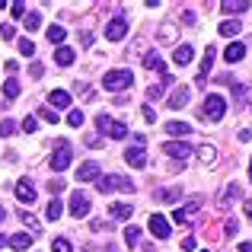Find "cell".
I'll use <instances>...</instances> for the list:
<instances>
[{"mask_svg":"<svg viewBox=\"0 0 252 252\" xmlns=\"http://www.w3.org/2000/svg\"><path fill=\"white\" fill-rule=\"evenodd\" d=\"M96 128H99V134H109L112 141H122V137H128V125L118 122V118H109L105 112L96 118Z\"/></svg>","mask_w":252,"mask_h":252,"instance_id":"obj_1","label":"cell"},{"mask_svg":"<svg viewBox=\"0 0 252 252\" xmlns=\"http://www.w3.org/2000/svg\"><path fill=\"white\" fill-rule=\"evenodd\" d=\"M131 83H134L131 70H105V77H102V86H105V90H112V93L128 90Z\"/></svg>","mask_w":252,"mask_h":252,"instance_id":"obj_2","label":"cell"},{"mask_svg":"<svg viewBox=\"0 0 252 252\" xmlns=\"http://www.w3.org/2000/svg\"><path fill=\"white\" fill-rule=\"evenodd\" d=\"M96 189L102 191V195H109V191H115V189L134 191V182H131L128 176H99V179H96Z\"/></svg>","mask_w":252,"mask_h":252,"instance_id":"obj_3","label":"cell"},{"mask_svg":"<svg viewBox=\"0 0 252 252\" xmlns=\"http://www.w3.org/2000/svg\"><path fill=\"white\" fill-rule=\"evenodd\" d=\"M223 115H227V99L217 96V93H208L204 96V118L208 122H220Z\"/></svg>","mask_w":252,"mask_h":252,"instance_id":"obj_4","label":"cell"},{"mask_svg":"<svg viewBox=\"0 0 252 252\" xmlns=\"http://www.w3.org/2000/svg\"><path fill=\"white\" fill-rule=\"evenodd\" d=\"M70 163H74V147H70L67 141H58L55 154H51V169H55V172H64Z\"/></svg>","mask_w":252,"mask_h":252,"instance_id":"obj_5","label":"cell"},{"mask_svg":"<svg viewBox=\"0 0 252 252\" xmlns=\"http://www.w3.org/2000/svg\"><path fill=\"white\" fill-rule=\"evenodd\" d=\"M201 204H204V198H189V204H182V208H176L172 211V220L176 223H189L191 220V214H198V211H201Z\"/></svg>","mask_w":252,"mask_h":252,"instance_id":"obj_6","label":"cell"},{"mask_svg":"<svg viewBox=\"0 0 252 252\" xmlns=\"http://www.w3.org/2000/svg\"><path fill=\"white\" fill-rule=\"evenodd\" d=\"M163 154L166 157H172V160H189L191 154H195V147H191L189 141H169V144H163Z\"/></svg>","mask_w":252,"mask_h":252,"instance_id":"obj_7","label":"cell"},{"mask_svg":"<svg viewBox=\"0 0 252 252\" xmlns=\"http://www.w3.org/2000/svg\"><path fill=\"white\" fill-rule=\"evenodd\" d=\"M125 160H128L134 169H144V166H147V154H144V137H134V147L125 150Z\"/></svg>","mask_w":252,"mask_h":252,"instance_id":"obj_8","label":"cell"},{"mask_svg":"<svg viewBox=\"0 0 252 252\" xmlns=\"http://www.w3.org/2000/svg\"><path fill=\"white\" fill-rule=\"evenodd\" d=\"M125 35H128V19L125 16H115L109 26H105V38H109V42H122Z\"/></svg>","mask_w":252,"mask_h":252,"instance_id":"obj_9","label":"cell"},{"mask_svg":"<svg viewBox=\"0 0 252 252\" xmlns=\"http://www.w3.org/2000/svg\"><path fill=\"white\" fill-rule=\"evenodd\" d=\"M67 211H70L74 217H86V214H90V198H86L83 191H74V195H70Z\"/></svg>","mask_w":252,"mask_h":252,"instance_id":"obj_10","label":"cell"},{"mask_svg":"<svg viewBox=\"0 0 252 252\" xmlns=\"http://www.w3.org/2000/svg\"><path fill=\"white\" fill-rule=\"evenodd\" d=\"M150 233H154L157 236V240H169V233H172V227H169V220H166V217H160V214H154V217H150Z\"/></svg>","mask_w":252,"mask_h":252,"instance_id":"obj_11","label":"cell"},{"mask_svg":"<svg viewBox=\"0 0 252 252\" xmlns=\"http://www.w3.org/2000/svg\"><path fill=\"white\" fill-rule=\"evenodd\" d=\"M16 201L19 204H32L35 201V185H32L29 179H19L16 182Z\"/></svg>","mask_w":252,"mask_h":252,"instance_id":"obj_12","label":"cell"},{"mask_svg":"<svg viewBox=\"0 0 252 252\" xmlns=\"http://www.w3.org/2000/svg\"><path fill=\"white\" fill-rule=\"evenodd\" d=\"M214 58H217V48H214V45H208V51H204V58H201V74H198V86L208 83V70L214 67Z\"/></svg>","mask_w":252,"mask_h":252,"instance_id":"obj_13","label":"cell"},{"mask_svg":"<svg viewBox=\"0 0 252 252\" xmlns=\"http://www.w3.org/2000/svg\"><path fill=\"white\" fill-rule=\"evenodd\" d=\"M48 109H70V93L67 90H51L48 93Z\"/></svg>","mask_w":252,"mask_h":252,"instance_id":"obj_14","label":"cell"},{"mask_svg":"<svg viewBox=\"0 0 252 252\" xmlns=\"http://www.w3.org/2000/svg\"><path fill=\"white\" fill-rule=\"evenodd\" d=\"M166 105L172 112L176 109H185V105H189V86H176V90H172V96L166 99Z\"/></svg>","mask_w":252,"mask_h":252,"instance_id":"obj_15","label":"cell"},{"mask_svg":"<svg viewBox=\"0 0 252 252\" xmlns=\"http://www.w3.org/2000/svg\"><path fill=\"white\" fill-rule=\"evenodd\" d=\"M243 58H246V45L243 42H233V45L223 48V61L227 64H236V61H243Z\"/></svg>","mask_w":252,"mask_h":252,"instance_id":"obj_16","label":"cell"},{"mask_svg":"<svg viewBox=\"0 0 252 252\" xmlns=\"http://www.w3.org/2000/svg\"><path fill=\"white\" fill-rule=\"evenodd\" d=\"M144 67H147V70H157V74H169V70H166V61H163L157 51H147V55H144Z\"/></svg>","mask_w":252,"mask_h":252,"instance_id":"obj_17","label":"cell"},{"mask_svg":"<svg viewBox=\"0 0 252 252\" xmlns=\"http://www.w3.org/2000/svg\"><path fill=\"white\" fill-rule=\"evenodd\" d=\"M109 214L115 217V220H131V214H134V204H128V201H115L109 208Z\"/></svg>","mask_w":252,"mask_h":252,"instance_id":"obj_18","label":"cell"},{"mask_svg":"<svg viewBox=\"0 0 252 252\" xmlns=\"http://www.w3.org/2000/svg\"><path fill=\"white\" fill-rule=\"evenodd\" d=\"M99 172H102V169H99V163H83V166L77 169V179H80V182H96Z\"/></svg>","mask_w":252,"mask_h":252,"instance_id":"obj_19","label":"cell"},{"mask_svg":"<svg viewBox=\"0 0 252 252\" xmlns=\"http://www.w3.org/2000/svg\"><path fill=\"white\" fill-rule=\"evenodd\" d=\"M74 58H77V51L70 48V45H58V51H55V61L61 64V67H70V64H74Z\"/></svg>","mask_w":252,"mask_h":252,"instance_id":"obj_20","label":"cell"},{"mask_svg":"<svg viewBox=\"0 0 252 252\" xmlns=\"http://www.w3.org/2000/svg\"><path fill=\"white\" fill-rule=\"evenodd\" d=\"M6 246H10V249H32V233H13V236H6Z\"/></svg>","mask_w":252,"mask_h":252,"instance_id":"obj_21","label":"cell"},{"mask_svg":"<svg viewBox=\"0 0 252 252\" xmlns=\"http://www.w3.org/2000/svg\"><path fill=\"white\" fill-rule=\"evenodd\" d=\"M191 58H195V51H191V45H179V48L172 51V61H176L179 67H185V64H191Z\"/></svg>","mask_w":252,"mask_h":252,"instance_id":"obj_22","label":"cell"},{"mask_svg":"<svg viewBox=\"0 0 252 252\" xmlns=\"http://www.w3.org/2000/svg\"><path fill=\"white\" fill-rule=\"evenodd\" d=\"M154 198H157V201H163V204H172V201L182 198V189H157Z\"/></svg>","mask_w":252,"mask_h":252,"instance_id":"obj_23","label":"cell"},{"mask_svg":"<svg viewBox=\"0 0 252 252\" xmlns=\"http://www.w3.org/2000/svg\"><path fill=\"white\" fill-rule=\"evenodd\" d=\"M236 198H240V185L230 182L227 189L220 191V201H217V204H220V208H230V201H236Z\"/></svg>","mask_w":252,"mask_h":252,"instance_id":"obj_24","label":"cell"},{"mask_svg":"<svg viewBox=\"0 0 252 252\" xmlns=\"http://www.w3.org/2000/svg\"><path fill=\"white\" fill-rule=\"evenodd\" d=\"M195 154H198V160H201L204 166H208V163H214V160H217V150L211 147V144H198V147H195Z\"/></svg>","mask_w":252,"mask_h":252,"instance_id":"obj_25","label":"cell"},{"mask_svg":"<svg viewBox=\"0 0 252 252\" xmlns=\"http://www.w3.org/2000/svg\"><path fill=\"white\" fill-rule=\"evenodd\" d=\"M249 6H252L249 0H227V3H220V10H223V13L230 16V13H246Z\"/></svg>","mask_w":252,"mask_h":252,"instance_id":"obj_26","label":"cell"},{"mask_svg":"<svg viewBox=\"0 0 252 252\" xmlns=\"http://www.w3.org/2000/svg\"><path fill=\"white\" fill-rule=\"evenodd\" d=\"M240 19H223L220 23V35H227V38H233V35H240Z\"/></svg>","mask_w":252,"mask_h":252,"instance_id":"obj_27","label":"cell"},{"mask_svg":"<svg viewBox=\"0 0 252 252\" xmlns=\"http://www.w3.org/2000/svg\"><path fill=\"white\" fill-rule=\"evenodd\" d=\"M166 131H169L172 137H185L191 131V125L189 122H166Z\"/></svg>","mask_w":252,"mask_h":252,"instance_id":"obj_28","label":"cell"},{"mask_svg":"<svg viewBox=\"0 0 252 252\" xmlns=\"http://www.w3.org/2000/svg\"><path fill=\"white\" fill-rule=\"evenodd\" d=\"M45 35H48V42H51V45H61L67 32H64V26H48V29H45Z\"/></svg>","mask_w":252,"mask_h":252,"instance_id":"obj_29","label":"cell"},{"mask_svg":"<svg viewBox=\"0 0 252 252\" xmlns=\"http://www.w3.org/2000/svg\"><path fill=\"white\" fill-rule=\"evenodd\" d=\"M19 96V80L16 77H6V83H3V99H16Z\"/></svg>","mask_w":252,"mask_h":252,"instance_id":"obj_30","label":"cell"},{"mask_svg":"<svg viewBox=\"0 0 252 252\" xmlns=\"http://www.w3.org/2000/svg\"><path fill=\"white\" fill-rule=\"evenodd\" d=\"M61 214H64V204L58 201V198H55V201H48V211H45V217H48V220H58Z\"/></svg>","mask_w":252,"mask_h":252,"instance_id":"obj_31","label":"cell"},{"mask_svg":"<svg viewBox=\"0 0 252 252\" xmlns=\"http://www.w3.org/2000/svg\"><path fill=\"white\" fill-rule=\"evenodd\" d=\"M125 243H128V246H137V243H141V227L131 223V227L125 230Z\"/></svg>","mask_w":252,"mask_h":252,"instance_id":"obj_32","label":"cell"},{"mask_svg":"<svg viewBox=\"0 0 252 252\" xmlns=\"http://www.w3.org/2000/svg\"><path fill=\"white\" fill-rule=\"evenodd\" d=\"M19 55H26V58H32V55H35V42H32L29 35H26V38H19Z\"/></svg>","mask_w":252,"mask_h":252,"instance_id":"obj_33","label":"cell"},{"mask_svg":"<svg viewBox=\"0 0 252 252\" xmlns=\"http://www.w3.org/2000/svg\"><path fill=\"white\" fill-rule=\"evenodd\" d=\"M19 128H23V131H26V134H35V131H38V118H32V115H26V118H23V122H19Z\"/></svg>","mask_w":252,"mask_h":252,"instance_id":"obj_34","label":"cell"},{"mask_svg":"<svg viewBox=\"0 0 252 252\" xmlns=\"http://www.w3.org/2000/svg\"><path fill=\"white\" fill-rule=\"evenodd\" d=\"M83 122H86V118H83L80 109H70V112H67V125H70V128H80Z\"/></svg>","mask_w":252,"mask_h":252,"instance_id":"obj_35","label":"cell"},{"mask_svg":"<svg viewBox=\"0 0 252 252\" xmlns=\"http://www.w3.org/2000/svg\"><path fill=\"white\" fill-rule=\"evenodd\" d=\"M23 23H26V29H29V32H35L38 26H42V16H38V13H29V16H23Z\"/></svg>","mask_w":252,"mask_h":252,"instance_id":"obj_36","label":"cell"},{"mask_svg":"<svg viewBox=\"0 0 252 252\" xmlns=\"http://www.w3.org/2000/svg\"><path fill=\"white\" fill-rule=\"evenodd\" d=\"M51 249H55V252H74V249H70V240H64V236H58V240L51 243Z\"/></svg>","mask_w":252,"mask_h":252,"instance_id":"obj_37","label":"cell"},{"mask_svg":"<svg viewBox=\"0 0 252 252\" xmlns=\"http://www.w3.org/2000/svg\"><path fill=\"white\" fill-rule=\"evenodd\" d=\"M0 38H3V42H13V38H16V29H13L10 23H3L0 26Z\"/></svg>","mask_w":252,"mask_h":252,"instance_id":"obj_38","label":"cell"},{"mask_svg":"<svg viewBox=\"0 0 252 252\" xmlns=\"http://www.w3.org/2000/svg\"><path fill=\"white\" fill-rule=\"evenodd\" d=\"M13 131H16V125H13V118H3V122H0V137H10Z\"/></svg>","mask_w":252,"mask_h":252,"instance_id":"obj_39","label":"cell"},{"mask_svg":"<svg viewBox=\"0 0 252 252\" xmlns=\"http://www.w3.org/2000/svg\"><path fill=\"white\" fill-rule=\"evenodd\" d=\"M38 115H42L45 122H58V112H55V109H48V105H45V109H38Z\"/></svg>","mask_w":252,"mask_h":252,"instance_id":"obj_40","label":"cell"},{"mask_svg":"<svg viewBox=\"0 0 252 252\" xmlns=\"http://www.w3.org/2000/svg\"><path fill=\"white\" fill-rule=\"evenodd\" d=\"M48 191H51V195H61V191H64V182H61V179H51V182H48Z\"/></svg>","mask_w":252,"mask_h":252,"instance_id":"obj_41","label":"cell"},{"mask_svg":"<svg viewBox=\"0 0 252 252\" xmlns=\"http://www.w3.org/2000/svg\"><path fill=\"white\" fill-rule=\"evenodd\" d=\"M223 230H227V236H236V233H240V223H236V217H230Z\"/></svg>","mask_w":252,"mask_h":252,"instance_id":"obj_42","label":"cell"},{"mask_svg":"<svg viewBox=\"0 0 252 252\" xmlns=\"http://www.w3.org/2000/svg\"><path fill=\"white\" fill-rule=\"evenodd\" d=\"M10 13H13L16 19H23V16H26V6H23V3H10Z\"/></svg>","mask_w":252,"mask_h":252,"instance_id":"obj_43","label":"cell"},{"mask_svg":"<svg viewBox=\"0 0 252 252\" xmlns=\"http://www.w3.org/2000/svg\"><path fill=\"white\" fill-rule=\"evenodd\" d=\"M141 115H144V122H157V112L150 109V105H144V109H141Z\"/></svg>","mask_w":252,"mask_h":252,"instance_id":"obj_44","label":"cell"},{"mask_svg":"<svg viewBox=\"0 0 252 252\" xmlns=\"http://www.w3.org/2000/svg\"><path fill=\"white\" fill-rule=\"evenodd\" d=\"M182 23H185V26H195V23H198V19H195V13H191V10H185V13H182Z\"/></svg>","mask_w":252,"mask_h":252,"instance_id":"obj_45","label":"cell"},{"mask_svg":"<svg viewBox=\"0 0 252 252\" xmlns=\"http://www.w3.org/2000/svg\"><path fill=\"white\" fill-rule=\"evenodd\" d=\"M191 249H195V236H185V240H182V252H191Z\"/></svg>","mask_w":252,"mask_h":252,"instance_id":"obj_46","label":"cell"},{"mask_svg":"<svg viewBox=\"0 0 252 252\" xmlns=\"http://www.w3.org/2000/svg\"><path fill=\"white\" fill-rule=\"evenodd\" d=\"M29 70H32V77H35V80H38V77H42V74H45V67H42V64H32V67H29Z\"/></svg>","mask_w":252,"mask_h":252,"instance_id":"obj_47","label":"cell"},{"mask_svg":"<svg viewBox=\"0 0 252 252\" xmlns=\"http://www.w3.org/2000/svg\"><path fill=\"white\" fill-rule=\"evenodd\" d=\"M23 223H26V227H32V230L38 227V220H35V217H29V214H23Z\"/></svg>","mask_w":252,"mask_h":252,"instance_id":"obj_48","label":"cell"},{"mask_svg":"<svg viewBox=\"0 0 252 252\" xmlns=\"http://www.w3.org/2000/svg\"><path fill=\"white\" fill-rule=\"evenodd\" d=\"M240 252H252V243H240Z\"/></svg>","mask_w":252,"mask_h":252,"instance_id":"obj_49","label":"cell"},{"mask_svg":"<svg viewBox=\"0 0 252 252\" xmlns=\"http://www.w3.org/2000/svg\"><path fill=\"white\" fill-rule=\"evenodd\" d=\"M246 217H249V220H252V198H249V201H246Z\"/></svg>","mask_w":252,"mask_h":252,"instance_id":"obj_50","label":"cell"},{"mask_svg":"<svg viewBox=\"0 0 252 252\" xmlns=\"http://www.w3.org/2000/svg\"><path fill=\"white\" fill-rule=\"evenodd\" d=\"M3 217H6V211H3V204H0V223H3Z\"/></svg>","mask_w":252,"mask_h":252,"instance_id":"obj_51","label":"cell"},{"mask_svg":"<svg viewBox=\"0 0 252 252\" xmlns=\"http://www.w3.org/2000/svg\"><path fill=\"white\" fill-rule=\"evenodd\" d=\"M0 246H6V236L3 233H0Z\"/></svg>","mask_w":252,"mask_h":252,"instance_id":"obj_52","label":"cell"},{"mask_svg":"<svg viewBox=\"0 0 252 252\" xmlns=\"http://www.w3.org/2000/svg\"><path fill=\"white\" fill-rule=\"evenodd\" d=\"M249 179H252V163H249Z\"/></svg>","mask_w":252,"mask_h":252,"instance_id":"obj_53","label":"cell"},{"mask_svg":"<svg viewBox=\"0 0 252 252\" xmlns=\"http://www.w3.org/2000/svg\"><path fill=\"white\" fill-rule=\"evenodd\" d=\"M204 252H211V249H204Z\"/></svg>","mask_w":252,"mask_h":252,"instance_id":"obj_54","label":"cell"}]
</instances>
